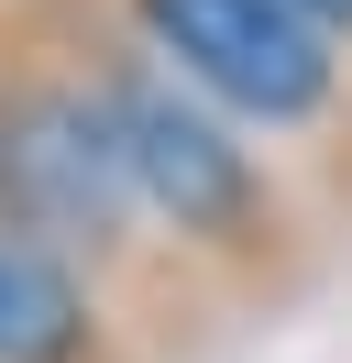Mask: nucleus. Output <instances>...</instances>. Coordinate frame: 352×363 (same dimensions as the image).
<instances>
[{
	"label": "nucleus",
	"mask_w": 352,
	"mask_h": 363,
	"mask_svg": "<svg viewBox=\"0 0 352 363\" xmlns=\"http://www.w3.org/2000/svg\"><path fill=\"white\" fill-rule=\"evenodd\" d=\"M0 231L77 264L132 341L209 297L198 264L132 199V165L88 77V0H22L0 23Z\"/></svg>",
	"instance_id": "1"
},
{
	"label": "nucleus",
	"mask_w": 352,
	"mask_h": 363,
	"mask_svg": "<svg viewBox=\"0 0 352 363\" xmlns=\"http://www.w3.org/2000/svg\"><path fill=\"white\" fill-rule=\"evenodd\" d=\"M88 77H99V111H110V143L132 165V199L154 209L176 253L198 264L209 297H297L319 275V231L297 220V187H286L275 155L231 133L198 89H176L99 0H88Z\"/></svg>",
	"instance_id": "2"
},
{
	"label": "nucleus",
	"mask_w": 352,
	"mask_h": 363,
	"mask_svg": "<svg viewBox=\"0 0 352 363\" xmlns=\"http://www.w3.org/2000/svg\"><path fill=\"white\" fill-rule=\"evenodd\" d=\"M110 23L198 89L242 143H275L286 187H319L330 220H352V55L286 0H99Z\"/></svg>",
	"instance_id": "3"
},
{
	"label": "nucleus",
	"mask_w": 352,
	"mask_h": 363,
	"mask_svg": "<svg viewBox=\"0 0 352 363\" xmlns=\"http://www.w3.org/2000/svg\"><path fill=\"white\" fill-rule=\"evenodd\" d=\"M0 363H132V330L77 264L0 231Z\"/></svg>",
	"instance_id": "4"
},
{
	"label": "nucleus",
	"mask_w": 352,
	"mask_h": 363,
	"mask_svg": "<svg viewBox=\"0 0 352 363\" xmlns=\"http://www.w3.org/2000/svg\"><path fill=\"white\" fill-rule=\"evenodd\" d=\"M286 11H297V23H319V33H330V45H341V55H352V0H286Z\"/></svg>",
	"instance_id": "5"
}]
</instances>
